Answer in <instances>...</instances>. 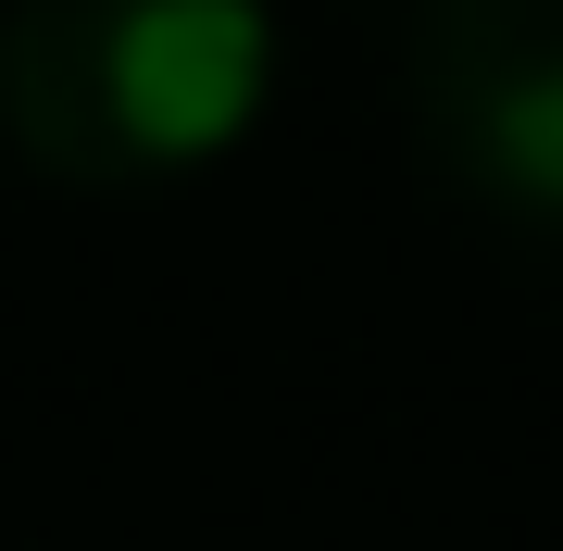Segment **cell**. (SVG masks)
Listing matches in <instances>:
<instances>
[{
    "label": "cell",
    "instance_id": "1",
    "mask_svg": "<svg viewBox=\"0 0 563 551\" xmlns=\"http://www.w3.org/2000/svg\"><path fill=\"white\" fill-rule=\"evenodd\" d=\"M276 101V0H13L0 139L63 188L201 176Z\"/></svg>",
    "mask_w": 563,
    "mask_h": 551
},
{
    "label": "cell",
    "instance_id": "2",
    "mask_svg": "<svg viewBox=\"0 0 563 551\" xmlns=\"http://www.w3.org/2000/svg\"><path fill=\"white\" fill-rule=\"evenodd\" d=\"M413 139L476 213L563 239V0H426Z\"/></svg>",
    "mask_w": 563,
    "mask_h": 551
}]
</instances>
